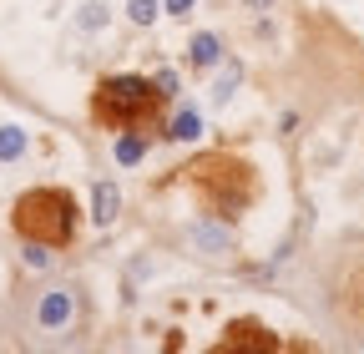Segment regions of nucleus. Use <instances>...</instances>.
<instances>
[{
  "instance_id": "obj_1",
  "label": "nucleus",
  "mask_w": 364,
  "mask_h": 354,
  "mask_svg": "<svg viewBox=\"0 0 364 354\" xmlns=\"http://www.w3.org/2000/svg\"><path fill=\"white\" fill-rule=\"evenodd\" d=\"M11 223H16V233L31 238V243L61 248V243H71V233H76V203H71V193H61V188H31V193L16 203Z\"/></svg>"
},
{
  "instance_id": "obj_2",
  "label": "nucleus",
  "mask_w": 364,
  "mask_h": 354,
  "mask_svg": "<svg viewBox=\"0 0 364 354\" xmlns=\"http://www.w3.org/2000/svg\"><path fill=\"white\" fill-rule=\"evenodd\" d=\"M162 92L157 81H142V76H107L97 86V122L107 127H136L157 112Z\"/></svg>"
},
{
  "instance_id": "obj_3",
  "label": "nucleus",
  "mask_w": 364,
  "mask_h": 354,
  "mask_svg": "<svg viewBox=\"0 0 364 354\" xmlns=\"http://www.w3.org/2000/svg\"><path fill=\"white\" fill-rule=\"evenodd\" d=\"M193 177H198L203 198H208L223 218H233V213L248 208V198H253V172H248L243 162H233V157H203V162L193 167Z\"/></svg>"
},
{
  "instance_id": "obj_4",
  "label": "nucleus",
  "mask_w": 364,
  "mask_h": 354,
  "mask_svg": "<svg viewBox=\"0 0 364 354\" xmlns=\"http://www.w3.org/2000/svg\"><path fill=\"white\" fill-rule=\"evenodd\" d=\"M279 349V339L273 334H263L258 324H248V319H238V324H228V339H223V349Z\"/></svg>"
},
{
  "instance_id": "obj_5",
  "label": "nucleus",
  "mask_w": 364,
  "mask_h": 354,
  "mask_svg": "<svg viewBox=\"0 0 364 354\" xmlns=\"http://www.w3.org/2000/svg\"><path fill=\"white\" fill-rule=\"evenodd\" d=\"M117 213H122V193L112 183H97V193H91V218L107 228V223H117Z\"/></svg>"
},
{
  "instance_id": "obj_6",
  "label": "nucleus",
  "mask_w": 364,
  "mask_h": 354,
  "mask_svg": "<svg viewBox=\"0 0 364 354\" xmlns=\"http://www.w3.org/2000/svg\"><path fill=\"white\" fill-rule=\"evenodd\" d=\"M36 319H41L46 329L71 324V294H46V299H41V309H36Z\"/></svg>"
},
{
  "instance_id": "obj_7",
  "label": "nucleus",
  "mask_w": 364,
  "mask_h": 354,
  "mask_svg": "<svg viewBox=\"0 0 364 354\" xmlns=\"http://www.w3.org/2000/svg\"><path fill=\"white\" fill-rule=\"evenodd\" d=\"M188 56H193V66H213V61L223 56L218 36H213V31H198V36H193V46H188Z\"/></svg>"
},
{
  "instance_id": "obj_8",
  "label": "nucleus",
  "mask_w": 364,
  "mask_h": 354,
  "mask_svg": "<svg viewBox=\"0 0 364 354\" xmlns=\"http://www.w3.org/2000/svg\"><path fill=\"white\" fill-rule=\"evenodd\" d=\"M193 243H198L203 253H228V233L213 228V223H198V228H193Z\"/></svg>"
},
{
  "instance_id": "obj_9",
  "label": "nucleus",
  "mask_w": 364,
  "mask_h": 354,
  "mask_svg": "<svg viewBox=\"0 0 364 354\" xmlns=\"http://www.w3.org/2000/svg\"><path fill=\"white\" fill-rule=\"evenodd\" d=\"M198 132H203V117H198V112H177V122H172L167 137H172V142H193Z\"/></svg>"
},
{
  "instance_id": "obj_10",
  "label": "nucleus",
  "mask_w": 364,
  "mask_h": 354,
  "mask_svg": "<svg viewBox=\"0 0 364 354\" xmlns=\"http://www.w3.org/2000/svg\"><path fill=\"white\" fill-rule=\"evenodd\" d=\"M26 152V132L21 127H0V162H16Z\"/></svg>"
},
{
  "instance_id": "obj_11",
  "label": "nucleus",
  "mask_w": 364,
  "mask_h": 354,
  "mask_svg": "<svg viewBox=\"0 0 364 354\" xmlns=\"http://www.w3.org/2000/svg\"><path fill=\"white\" fill-rule=\"evenodd\" d=\"M142 152H147V142H142V137H132V132H127V137H117V162H122V167L142 162Z\"/></svg>"
},
{
  "instance_id": "obj_12",
  "label": "nucleus",
  "mask_w": 364,
  "mask_h": 354,
  "mask_svg": "<svg viewBox=\"0 0 364 354\" xmlns=\"http://www.w3.org/2000/svg\"><path fill=\"white\" fill-rule=\"evenodd\" d=\"M238 76H243L238 66H228V71L218 76V86H213V102H228V97H233V92H238Z\"/></svg>"
},
{
  "instance_id": "obj_13",
  "label": "nucleus",
  "mask_w": 364,
  "mask_h": 354,
  "mask_svg": "<svg viewBox=\"0 0 364 354\" xmlns=\"http://www.w3.org/2000/svg\"><path fill=\"white\" fill-rule=\"evenodd\" d=\"M127 16H132L136 26H152V21H157V0H127Z\"/></svg>"
},
{
  "instance_id": "obj_14",
  "label": "nucleus",
  "mask_w": 364,
  "mask_h": 354,
  "mask_svg": "<svg viewBox=\"0 0 364 354\" xmlns=\"http://www.w3.org/2000/svg\"><path fill=\"white\" fill-rule=\"evenodd\" d=\"M86 31H97V26H107V6H102V0H91V6H81V16H76Z\"/></svg>"
},
{
  "instance_id": "obj_15",
  "label": "nucleus",
  "mask_w": 364,
  "mask_h": 354,
  "mask_svg": "<svg viewBox=\"0 0 364 354\" xmlns=\"http://www.w3.org/2000/svg\"><path fill=\"white\" fill-rule=\"evenodd\" d=\"M26 263H31V269H51V253H46V243H31V238H26Z\"/></svg>"
},
{
  "instance_id": "obj_16",
  "label": "nucleus",
  "mask_w": 364,
  "mask_h": 354,
  "mask_svg": "<svg viewBox=\"0 0 364 354\" xmlns=\"http://www.w3.org/2000/svg\"><path fill=\"white\" fill-rule=\"evenodd\" d=\"M157 92H162V97H172V92H177V71H167V66L157 71Z\"/></svg>"
},
{
  "instance_id": "obj_17",
  "label": "nucleus",
  "mask_w": 364,
  "mask_h": 354,
  "mask_svg": "<svg viewBox=\"0 0 364 354\" xmlns=\"http://www.w3.org/2000/svg\"><path fill=\"white\" fill-rule=\"evenodd\" d=\"M193 11V0H167V16H188Z\"/></svg>"
},
{
  "instance_id": "obj_18",
  "label": "nucleus",
  "mask_w": 364,
  "mask_h": 354,
  "mask_svg": "<svg viewBox=\"0 0 364 354\" xmlns=\"http://www.w3.org/2000/svg\"><path fill=\"white\" fill-rule=\"evenodd\" d=\"M263 6H273V0H253V11H263Z\"/></svg>"
}]
</instances>
